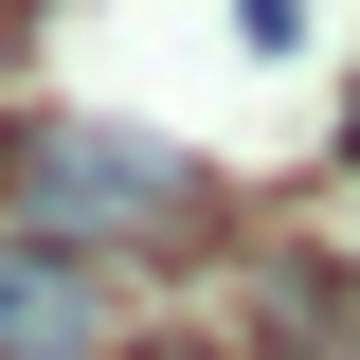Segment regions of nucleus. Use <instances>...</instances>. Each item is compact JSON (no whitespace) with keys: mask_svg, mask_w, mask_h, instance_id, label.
I'll return each instance as SVG.
<instances>
[{"mask_svg":"<svg viewBox=\"0 0 360 360\" xmlns=\"http://www.w3.org/2000/svg\"><path fill=\"white\" fill-rule=\"evenodd\" d=\"M0 217L54 234V252H162V234H198V162L144 127H72V108H37V127L0 144Z\"/></svg>","mask_w":360,"mask_h":360,"instance_id":"obj_1","label":"nucleus"},{"mask_svg":"<svg viewBox=\"0 0 360 360\" xmlns=\"http://www.w3.org/2000/svg\"><path fill=\"white\" fill-rule=\"evenodd\" d=\"M0 360H127L108 252H54V234H18V217H0Z\"/></svg>","mask_w":360,"mask_h":360,"instance_id":"obj_2","label":"nucleus"},{"mask_svg":"<svg viewBox=\"0 0 360 360\" xmlns=\"http://www.w3.org/2000/svg\"><path fill=\"white\" fill-rule=\"evenodd\" d=\"M162 360H198V342H162Z\"/></svg>","mask_w":360,"mask_h":360,"instance_id":"obj_3","label":"nucleus"}]
</instances>
